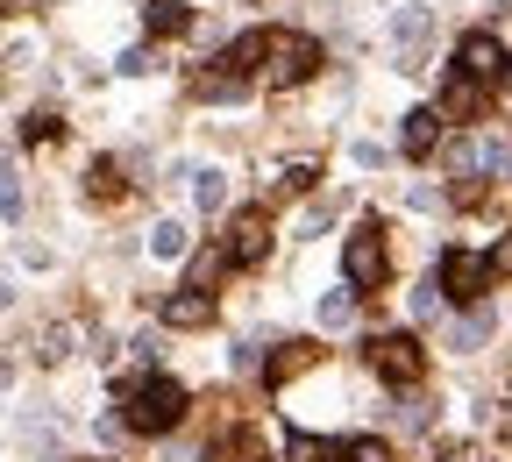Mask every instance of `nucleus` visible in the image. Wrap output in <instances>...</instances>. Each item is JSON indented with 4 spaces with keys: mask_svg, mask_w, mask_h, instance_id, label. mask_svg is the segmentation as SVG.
<instances>
[{
    "mask_svg": "<svg viewBox=\"0 0 512 462\" xmlns=\"http://www.w3.org/2000/svg\"><path fill=\"white\" fill-rule=\"evenodd\" d=\"M121 427L128 434H171L185 420V391L171 377H136V384H121Z\"/></svg>",
    "mask_w": 512,
    "mask_h": 462,
    "instance_id": "obj_1",
    "label": "nucleus"
},
{
    "mask_svg": "<svg viewBox=\"0 0 512 462\" xmlns=\"http://www.w3.org/2000/svg\"><path fill=\"white\" fill-rule=\"evenodd\" d=\"M264 50H271V36H264V29L235 36V43H228V50L207 64V72H200V93H207V100H242L256 79H264V64H256Z\"/></svg>",
    "mask_w": 512,
    "mask_h": 462,
    "instance_id": "obj_2",
    "label": "nucleus"
},
{
    "mask_svg": "<svg viewBox=\"0 0 512 462\" xmlns=\"http://www.w3.org/2000/svg\"><path fill=\"white\" fill-rule=\"evenodd\" d=\"M313 72H320V43H313L306 29H278L271 50H264V86H271V93H292V86H306Z\"/></svg>",
    "mask_w": 512,
    "mask_h": 462,
    "instance_id": "obj_3",
    "label": "nucleus"
},
{
    "mask_svg": "<svg viewBox=\"0 0 512 462\" xmlns=\"http://www.w3.org/2000/svg\"><path fill=\"white\" fill-rule=\"evenodd\" d=\"M384 271H392V256H384V228L370 221V228H356L342 242V285L349 292H370V285H384Z\"/></svg>",
    "mask_w": 512,
    "mask_h": 462,
    "instance_id": "obj_4",
    "label": "nucleus"
},
{
    "mask_svg": "<svg viewBox=\"0 0 512 462\" xmlns=\"http://www.w3.org/2000/svg\"><path fill=\"white\" fill-rule=\"evenodd\" d=\"M491 278H498L491 256H477V249H448V256H441V292H448V299H484Z\"/></svg>",
    "mask_w": 512,
    "mask_h": 462,
    "instance_id": "obj_5",
    "label": "nucleus"
},
{
    "mask_svg": "<svg viewBox=\"0 0 512 462\" xmlns=\"http://www.w3.org/2000/svg\"><path fill=\"white\" fill-rule=\"evenodd\" d=\"M505 64H512V57H505V43H498L491 29H470V36L456 43V72L477 79V86H498V79H505Z\"/></svg>",
    "mask_w": 512,
    "mask_h": 462,
    "instance_id": "obj_6",
    "label": "nucleus"
},
{
    "mask_svg": "<svg viewBox=\"0 0 512 462\" xmlns=\"http://www.w3.org/2000/svg\"><path fill=\"white\" fill-rule=\"evenodd\" d=\"M370 363H377V377H392V384H420L427 349H420L413 335H377V342H370Z\"/></svg>",
    "mask_w": 512,
    "mask_h": 462,
    "instance_id": "obj_7",
    "label": "nucleus"
},
{
    "mask_svg": "<svg viewBox=\"0 0 512 462\" xmlns=\"http://www.w3.org/2000/svg\"><path fill=\"white\" fill-rule=\"evenodd\" d=\"M264 249H271V235H264V207L235 214V228H228V263H235V271H249V263H264Z\"/></svg>",
    "mask_w": 512,
    "mask_h": 462,
    "instance_id": "obj_8",
    "label": "nucleus"
},
{
    "mask_svg": "<svg viewBox=\"0 0 512 462\" xmlns=\"http://www.w3.org/2000/svg\"><path fill=\"white\" fill-rule=\"evenodd\" d=\"M207 320H214V292H200V285L164 299V327H207Z\"/></svg>",
    "mask_w": 512,
    "mask_h": 462,
    "instance_id": "obj_9",
    "label": "nucleus"
},
{
    "mask_svg": "<svg viewBox=\"0 0 512 462\" xmlns=\"http://www.w3.org/2000/svg\"><path fill=\"white\" fill-rule=\"evenodd\" d=\"M456 164H463V171H512V143H505V136H470V143L456 150Z\"/></svg>",
    "mask_w": 512,
    "mask_h": 462,
    "instance_id": "obj_10",
    "label": "nucleus"
},
{
    "mask_svg": "<svg viewBox=\"0 0 512 462\" xmlns=\"http://www.w3.org/2000/svg\"><path fill=\"white\" fill-rule=\"evenodd\" d=\"M313 363H320V349H313V342H278V356L264 363V384H292V377H299V370H313Z\"/></svg>",
    "mask_w": 512,
    "mask_h": 462,
    "instance_id": "obj_11",
    "label": "nucleus"
},
{
    "mask_svg": "<svg viewBox=\"0 0 512 462\" xmlns=\"http://www.w3.org/2000/svg\"><path fill=\"white\" fill-rule=\"evenodd\" d=\"M136 8H143V29H150V36H185V29H192V8H185V0H136Z\"/></svg>",
    "mask_w": 512,
    "mask_h": 462,
    "instance_id": "obj_12",
    "label": "nucleus"
},
{
    "mask_svg": "<svg viewBox=\"0 0 512 462\" xmlns=\"http://www.w3.org/2000/svg\"><path fill=\"white\" fill-rule=\"evenodd\" d=\"M320 462H392L377 434H349V441H320Z\"/></svg>",
    "mask_w": 512,
    "mask_h": 462,
    "instance_id": "obj_13",
    "label": "nucleus"
},
{
    "mask_svg": "<svg viewBox=\"0 0 512 462\" xmlns=\"http://www.w3.org/2000/svg\"><path fill=\"white\" fill-rule=\"evenodd\" d=\"M427 29H434V15H427V8H406V15L392 22V36H399V64H406V72L420 64V43H427Z\"/></svg>",
    "mask_w": 512,
    "mask_h": 462,
    "instance_id": "obj_14",
    "label": "nucleus"
},
{
    "mask_svg": "<svg viewBox=\"0 0 512 462\" xmlns=\"http://www.w3.org/2000/svg\"><path fill=\"white\" fill-rule=\"evenodd\" d=\"M441 121H448L441 107H413V114H406V157H427V150L441 143Z\"/></svg>",
    "mask_w": 512,
    "mask_h": 462,
    "instance_id": "obj_15",
    "label": "nucleus"
},
{
    "mask_svg": "<svg viewBox=\"0 0 512 462\" xmlns=\"http://www.w3.org/2000/svg\"><path fill=\"white\" fill-rule=\"evenodd\" d=\"M441 114H456V121H470V114H484V86L456 72V79H448V86H441Z\"/></svg>",
    "mask_w": 512,
    "mask_h": 462,
    "instance_id": "obj_16",
    "label": "nucleus"
},
{
    "mask_svg": "<svg viewBox=\"0 0 512 462\" xmlns=\"http://www.w3.org/2000/svg\"><path fill=\"white\" fill-rule=\"evenodd\" d=\"M491 327H498V320H491V306L463 313L456 327H448V349H463V356H470V349H484V342H491Z\"/></svg>",
    "mask_w": 512,
    "mask_h": 462,
    "instance_id": "obj_17",
    "label": "nucleus"
},
{
    "mask_svg": "<svg viewBox=\"0 0 512 462\" xmlns=\"http://www.w3.org/2000/svg\"><path fill=\"white\" fill-rule=\"evenodd\" d=\"M86 192H93V200H121V192H128V185H121V164H114V157H93V164H86Z\"/></svg>",
    "mask_w": 512,
    "mask_h": 462,
    "instance_id": "obj_18",
    "label": "nucleus"
},
{
    "mask_svg": "<svg viewBox=\"0 0 512 462\" xmlns=\"http://www.w3.org/2000/svg\"><path fill=\"white\" fill-rule=\"evenodd\" d=\"M192 207H200V214H221V207H228V178H221V171H192Z\"/></svg>",
    "mask_w": 512,
    "mask_h": 462,
    "instance_id": "obj_19",
    "label": "nucleus"
},
{
    "mask_svg": "<svg viewBox=\"0 0 512 462\" xmlns=\"http://www.w3.org/2000/svg\"><path fill=\"white\" fill-rule=\"evenodd\" d=\"M185 242H192V235H185V221H157V228H150V256H164V263H171V256H185Z\"/></svg>",
    "mask_w": 512,
    "mask_h": 462,
    "instance_id": "obj_20",
    "label": "nucleus"
},
{
    "mask_svg": "<svg viewBox=\"0 0 512 462\" xmlns=\"http://www.w3.org/2000/svg\"><path fill=\"white\" fill-rule=\"evenodd\" d=\"M356 320V292H328L320 299V327H349Z\"/></svg>",
    "mask_w": 512,
    "mask_h": 462,
    "instance_id": "obj_21",
    "label": "nucleus"
},
{
    "mask_svg": "<svg viewBox=\"0 0 512 462\" xmlns=\"http://www.w3.org/2000/svg\"><path fill=\"white\" fill-rule=\"evenodd\" d=\"M43 363H64L72 356V327H43V349H36Z\"/></svg>",
    "mask_w": 512,
    "mask_h": 462,
    "instance_id": "obj_22",
    "label": "nucleus"
},
{
    "mask_svg": "<svg viewBox=\"0 0 512 462\" xmlns=\"http://www.w3.org/2000/svg\"><path fill=\"white\" fill-rule=\"evenodd\" d=\"M22 214V185H15V171L0 164V221H15Z\"/></svg>",
    "mask_w": 512,
    "mask_h": 462,
    "instance_id": "obj_23",
    "label": "nucleus"
},
{
    "mask_svg": "<svg viewBox=\"0 0 512 462\" xmlns=\"http://www.w3.org/2000/svg\"><path fill=\"white\" fill-rule=\"evenodd\" d=\"M441 299H448V292H441V278H427V285L413 292V313H420V320H434V313H441Z\"/></svg>",
    "mask_w": 512,
    "mask_h": 462,
    "instance_id": "obj_24",
    "label": "nucleus"
},
{
    "mask_svg": "<svg viewBox=\"0 0 512 462\" xmlns=\"http://www.w3.org/2000/svg\"><path fill=\"white\" fill-rule=\"evenodd\" d=\"M57 136V121L50 114H36V121H22V143H50Z\"/></svg>",
    "mask_w": 512,
    "mask_h": 462,
    "instance_id": "obj_25",
    "label": "nucleus"
},
{
    "mask_svg": "<svg viewBox=\"0 0 512 462\" xmlns=\"http://www.w3.org/2000/svg\"><path fill=\"white\" fill-rule=\"evenodd\" d=\"M150 64H157L150 50H121V72H128V79H143V72H150Z\"/></svg>",
    "mask_w": 512,
    "mask_h": 462,
    "instance_id": "obj_26",
    "label": "nucleus"
},
{
    "mask_svg": "<svg viewBox=\"0 0 512 462\" xmlns=\"http://www.w3.org/2000/svg\"><path fill=\"white\" fill-rule=\"evenodd\" d=\"M491 271H512V242H498V249H491Z\"/></svg>",
    "mask_w": 512,
    "mask_h": 462,
    "instance_id": "obj_27",
    "label": "nucleus"
},
{
    "mask_svg": "<svg viewBox=\"0 0 512 462\" xmlns=\"http://www.w3.org/2000/svg\"><path fill=\"white\" fill-rule=\"evenodd\" d=\"M228 462H271V455H264V448H242V455H228Z\"/></svg>",
    "mask_w": 512,
    "mask_h": 462,
    "instance_id": "obj_28",
    "label": "nucleus"
},
{
    "mask_svg": "<svg viewBox=\"0 0 512 462\" xmlns=\"http://www.w3.org/2000/svg\"><path fill=\"white\" fill-rule=\"evenodd\" d=\"M8 384H15V363H0V391H8Z\"/></svg>",
    "mask_w": 512,
    "mask_h": 462,
    "instance_id": "obj_29",
    "label": "nucleus"
},
{
    "mask_svg": "<svg viewBox=\"0 0 512 462\" xmlns=\"http://www.w3.org/2000/svg\"><path fill=\"white\" fill-rule=\"evenodd\" d=\"M0 306H8V285H0Z\"/></svg>",
    "mask_w": 512,
    "mask_h": 462,
    "instance_id": "obj_30",
    "label": "nucleus"
}]
</instances>
